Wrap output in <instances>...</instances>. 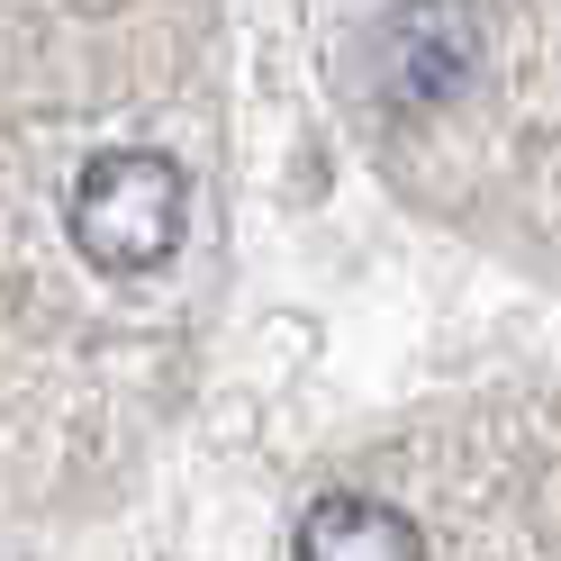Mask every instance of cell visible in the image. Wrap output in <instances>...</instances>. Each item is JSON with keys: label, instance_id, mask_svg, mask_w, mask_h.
<instances>
[{"label": "cell", "instance_id": "6da1fadb", "mask_svg": "<svg viewBox=\"0 0 561 561\" xmlns=\"http://www.w3.org/2000/svg\"><path fill=\"white\" fill-rule=\"evenodd\" d=\"M191 218V182L182 163L154 154V146H110L73 172V199H64V227L100 272H154L172 263Z\"/></svg>", "mask_w": 561, "mask_h": 561}, {"label": "cell", "instance_id": "7a4b0ae2", "mask_svg": "<svg viewBox=\"0 0 561 561\" xmlns=\"http://www.w3.org/2000/svg\"><path fill=\"white\" fill-rule=\"evenodd\" d=\"M480 46H489L480 0H399L371 27V82H380V100L399 118H435V110H453L471 91Z\"/></svg>", "mask_w": 561, "mask_h": 561}, {"label": "cell", "instance_id": "3957f363", "mask_svg": "<svg viewBox=\"0 0 561 561\" xmlns=\"http://www.w3.org/2000/svg\"><path fill=\"white\" fill-rule=\"evenodd\" d=\"M299 561H426V535H416L408 507L335 489L299 516Z\"/></svg>", "mask_w": 561, "mask_h": 561}]
</instances>
